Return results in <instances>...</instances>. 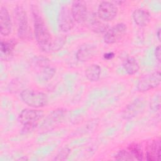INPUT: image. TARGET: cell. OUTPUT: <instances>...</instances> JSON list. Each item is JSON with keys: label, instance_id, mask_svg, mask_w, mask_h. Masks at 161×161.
Wrapping results in <instances>:
<instances>
[{"label": "cell", "instance_id": "1", "mask_svg": "<svg viewBox=\"0 0 161 161\" xmlns=\"http://www.w3.org/2000/svg\"><path fill=\"white\" fill-rule=\"evenodd\" d=\"M34 34L40 49L45 52L52 50L53 40L51 33L36 7L32 8Z\"/></svg>", "mask_w": 161, "mask_h": 161}, {"label": "cell", "instance_id": "2", "mask_svg": "<svg viewBox=\"0 0 161 161\" xmlns=\"http://www.w3.org/2000/svg\"><path fill=\"white\" fill-rule=\"evenodd\" d=\"M20 98L25 104L35 109L44 107L48 101L45 93L30 88L23 90L20 92Z\"/></svg>", "mask_w": 161, "mask_h": 161}, {"label": "cell", "instance_id": "3", "mask_svg": "<svg viewBox=\"0 0 161 161\" xmlns=\"http://www.w3.org/2000/svg\"><path fill=\"white\" fill-rule=\"evenodd\" d=\"M44 116L43 111L35 108H25L23 109L18 116V120L23 126V131L33 130Z\"/></svg>", "mask_w": 161, "mask_h": 161}, {"label": "cell", "instance_id": "4", "mask_svg": "<svg viewBox=\"0 0 161 161\" xmlns=\"http://www.w3.org/2000/svg\"><path fill=\"white\" fill-rule=\"evenodd\" d=\"M16 19L18 21V35L21 40H30L32 34L31 27L28 23L27 14L21 6H18L16 9Z\"/></svg>", "mask_w": 161, "mask_h": 161}, {"label": "cell", "instance_id": "5", "mask_svg": "<svg viewBox=\"0 0 161 161\" xmlns=\"http://www.w3.org/2000/svg\"><path fill=\"white\" fill-rule=\"evenodd\" d=\"M161 81V74L159 70L147 74L138 80L136 87L140 92H146L157 87Z\"/></svg>", "mask_w": 161, "mask_h": 161}, {"label": "cell", "instance_id": "6", "mask_svg": "<svg viewBox=\"0 0 161 161\" xmlns=\"http://www.w3.org/2000/svg\"><path fill=\"white\" fill-rule=\"evenodd\" d=\"M118 11V7L113 1H104L99 4L96 14L101 20L108 22L116 16Z\"/></svg>", "mask_w": 161, "mask_h": 161}, {"label": "cell", "instance_id": "7", "mask_svg": "<svg viewBox=\"0 0 161 161\" xmlns=\"http://www.w3.org/2000/svg\"><path fill=\"white\" fill-rule=\"evenodd\" d=\"M127 30L126 25L119 23L109 28L103 36L104 42L108 44H113L120 41L125 35Z\"/></svg>", "mask_w": 161, "mask_h": 161}, {"label": "cell", "instance_id": "8", "mask_svg": "<svg viewBox=\"0 0 161 161\" xmlns=\"http://www.w3.org/2000/svg\"><path fill=\"white\" fill-rule=\"evenodd\" d=\"M72 18L76 23L82 24L87 20V8L86 3L83 1H75L72 3L71 8Z\"/></svg>", "mask_w": 161, "mask_h": 161}, {"label": "cell", "instance_id": "9", "mask_svg": "<svg viewBox=\"0 0 161 161\" xmlns=\"http://www.w3.org/2000/svg\"><path fill=\"white\" fill-rule=\"evenodd\" d=\"M74 26L70 9L67 6H62L58 15V26L61 31L67 32L71 30Z\"/></svg>", "mask_w": 161, "mask_h": 161}, {"label": "cell", "instance_id": "10", "mask_svg": "<svg viewBox=\"0 0 161 161\" xmlns=\"http://www.w3.org/2000/svg\"><path fill=\"white\" fill-rule=\"evenodd\" d=\"M0 27L1 35L6 36L11 33L12 30L11 18L8 9L4 6H1L0 8Z\"/></svg>", "mask_w": 161, "mask_h": 161}, {"label": "cell", "instance_id": "11", "mask_svg": "<svg viewBox=\"0 0 161 161\" xmlns=\"http://www.w3.org/2000/svg\"><path fill=\"white\" fill-rule=\"evenodd\" d=\"M97 51L96 47L91 43H84L79 47L75 53V57L78 61L86 62L91 59Z\"/></svg>", "mask_w": 161, "mask_h": 161}, {"label": "cell", "instance_id": "12", "mask_svg": "<svg viewBox=\"0 0 161 161\" xmlns=\"http://www.w3.org/2000/svg\"><path fill=\"white\" fill-rule=\"evenodd\" d=\"M160 139L152 140L146 148V159L148 161H158L161 155Z\"/></svg>", "mask_w": 161, "mask_h": 161}, {"label": "cell", "instance_id": "13", "mask_svg": "<svg viewBox=\"0 0 161 161\" xmlns=\"http://www.w3.org/2000/svg\"><path fill=\"white\" fill-rule=\"evenodd\" d=\"M88 26L89 29L96 33H106L109 29L108 24L101 20L96 15L93 14L91 19L89 20Z\"/></svg>", "mask_w": 161, "mask_h": 161}, {"label": "cell", "instance_id": "14", "mask_svg": "<svg viewBox=\"0 0 161 161\" xmlns=\"http://www.w3.org/2000/svg\"><path fill=\"white\" fill-rule=\"evenodd\" d=\"M132 18L135 23L139 26H146L150 21V15L149 13L141 8L136 9L132 13Z\"/></svg>", "mask_w": 161, "mask_h": 161}, {"label": "cell", "instance_id": "15", "mask_svg": "<svg viewBox=\"0 0 161 161\" xmlns=\"http://www.w3.org/2000/svg\"><path fill=\"white\" fill-rule=\"evenodd\" d=\"M16 42L14 40H1V58H9L13 55V53L15 48Z\"/></svg>", "mask_w": 161, "mask_h": 161}, {"label": "cell", "instance_id": "16", "mask_svg": "<svg viewBox=\"0 0 161 161\" xmlns=\"http://www.w3.org/2000/svg\"><path fill=\"white\" fill-rule=\"evenodd\" d=\"M123 67L128 75H132L138 72L140 64L135 58L129 57L123 61Z\"/></svg>", "mask_w": 161, "mask_h": 161}, {"label": "cell", "instance_id": "17", "mask_svg": "<svg viewBox=\"0 0 161 161\" xmlns=\"http://www.w3.org/2000/svg\"><path fill=\"white\" fill-rule=\"evenodd\" d=\"M101 69L98 64H93L89 65L85 70V76L91 82L97 81L101 76Z\"/></svg>", "mask_w": 161, "mask_h": 161}, {"label": "cell", "instance_id": "18", "mask_svg": "<svg viewBox=\"0 0 161 161\" xmlns=\"http://www.w3.org/2000/svg\"><path fill=\"white\" fill-rule=\"evenodd\" d=\"M142 106L143 104L140 99L135 100L125 108L123 113V117L125 119H130L134 117L142 108Z\"/></svg>", "mask_w": 161, "mask_h": 161}, {"label": "cell", "instance_id": "19", "mask_svg": "<svg viewBox=\"0 0 161 161\" xmlns=\"http://www.w3.org/2000/svg\"><path fill=\"white\" fill-rule=\"evenodd\" d=\"M127 148L131 153L133 157L136 160H142L143 159V153L142 147L138 143H132Z\"/></svg>", "mask_w": 161, "mask_h": 161}, {"label": "cell", "instance_id": "20", "mask_svg": "<svg viewBox=\"0 0 161 161\" xmlns=\"http://www.w3.org/2000/svg\"><path fill=\"white\" fill-rule=\"evenodd\" d=\"M115 159L118 160H135L131 153L126 148V149L119 150L115 155Z\"/></svg>", "mask_w": 161, "mask_h": 161}, {"label": "cell", "instance_id": "21", "mask_svg": "<svg viewBox=\"0 0 161 161\" xmlns=\"http://www.w3.org/2000/svg\"><path fill=\"white\" fill-rule=\"evenodd\" d=\"M55 72L56 70L55 68L50 66H46L43 69L41 75L44 80H48L54 76Z\"/></svg>", "mask_w": 161, "mask_h": 161}, {"label": "cell", "instance_id": "22", "mask_svg": "<svg viewBox=\"0 0 161 161\" xmlns=\"http://www.w3.org/2000/svg\"><path fill=\"white\" fill-rule=\"evenodd\" d=\"M70 154V149L69 148H62L59 153L57 154V157L55 158L56 160H65Z\"/></svg>", "mask_w": 161, "mask_h": 161}, {"label": "cell", "instance_id": "23", "mask_svg": "<svg viewBox=\"0 0 161 161\" xmlns=\"http://www.w3.org/2000/svg\"><path fill=\"white\" fill-rule=\"evenodd\" d=\"M155 56L156 57V59L160 62V57H161V53H160V46L158 45L156 47L155 52H154Z\"/></svg>", "mask_w": 161, "mask_h": 161}, {"label": "cell", "instance_id": "24", "mask_svg": "<svg viewBox=\"0 0 161 161\" xmlns=\"http://www.w3.org/2000/svg\"><path fill=\"white\" fill-rule=\"evenodd\" d=\"M114 56V54L113 52H108L104 55V58L105 59L109 60V59H111Z\"/></svg>", "mask_w": 161, "mask_h": 161}, {"label": "cell", "instance_id": "25", "mask_svg": "<svg viewBox=\"0 0 161 161\" xmlns=\"http://www.w3.org/2000/svg\"><path fill=\"white\" fill-rule=\"evenodd\" d=\"M156 35H157V37L158 41H160V28H158V29L157 30V31L156 32Z\"/></svg>", "mask_w": 161, "mask_h": 161}]
</instances>
